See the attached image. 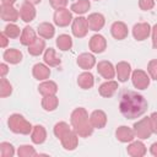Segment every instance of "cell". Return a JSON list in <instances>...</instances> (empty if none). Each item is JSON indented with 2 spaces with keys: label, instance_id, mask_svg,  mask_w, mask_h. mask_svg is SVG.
Segmentation results:
<instances>
[{
  "label": "cell",
  "instance_id": "obj_1",
  "mask_svg": "<svg viewBox=\"0 0 157 157\" xmlns=\"http://www.w3.org/2000/svg\"><path fill=\"white\" fill-rule=\"evenodd\" d=\"M148 103L142 94L134 91H126L121 94L119 102V110L126 119H136L147 110Z\"/></svg>",
  "mask_w": 157,
  "mask_h": 157
},
{
  "label": "cell",
  "instance_id": "obj_2",
  "mask_svg": "<svg viewBox=\"0 0 157 157\" xmlns=\"http://www.w3.org/2000/svg\"><path fill=\"white\" fill-rule=\"evenodd\" d=\"M70 121H71L74 130L77 132L80 137H88L92 135L94 128L92 126L90 118H88V113L85 108L78 107L74 109L70 115Z\"/></svg>",
  "mask_w": 157,
  "mask_h": 157
},
{
  "label": "cell",
  "instance_id": "obj_3",
  "mask_svg": "<svg viewBox=\"0 0 157 157\" xmlns=\"http://www.w3.org/2000/svg\"><path fill=\"white\" fill-rule=\"evenodd\" d=\"M7 126L9 129L15 132V134H21V135H28L31 134L33 126L32 124L26 120V118L18 113H15V114H11L7 119Z\"/></svg>",
  "mask_w": 157,
  "mask_h": 157
},
{
  "label": "cell",
  "instance_id": "obj_4",
  "mask_svg": "<svg viewBox=\"0 0 157 157\" xmlns=\"http://www.w3.org/2000/svg\"><path fill=\"white\" fill-rule=\"evenodd\" d=\"M134 132H135V136L140 140H146V139L151 137L153 131H152L150 117H145V118L137 120L134 124Z\"/></svg>",
  "mask_w": 157,
  "mask_h": 157
},
{
  "label": "cell",
  "instance_id": "obj_5",
  "mask_svg": "<svg viewBox=\"0 0 157 157\" xmlns=\"http://www.w3.org/2000/svg\"><path fill=\"white\" fill-rule=\"evenodd\" d=\"M150 81H151L150 75L141 69H136L131 72V82L134 87L137 90H146L150 86Z\"/></svg>",
  "mask_w": 157,
  "mask_h": 157
},
{
  "label": "cell",
  "instance_id": "obj_6",
  "mask_svg": "<svg viewBox=\"0 0 157 157\" xmlns=\"http://www.w3.org/2000/svg\"><path fill=\"white\" fill-rule=\"evenodd\" d=\"M88 23H87V18H85L83 16H78L76 18L72 20V25H71V32L76 38H83L86 37L87 32H88Z\"/></svg>",
  "mask_w": 157,
  "mask_h": 157
},
{
  "label": "cell",
  "instance_id": "obj_7",
  "mask_svg": "<svg viewBox=\"0 0 157 157\" xmlns=\"http://www.w3.org/2000/svg\"><path fill=\"white\" fill-rule=\"evenodd\" d=\"M72 12L67 10L66 7L64 9H58L54 13V23L59 27H66L72 22Z\"/></svg>",
  "mask_w": 157,
  "mask_h": 157
},
{
  "label": "cell",
  "instance_id": "obj_8",
  "mask_svg": "<svg viewBox=\"0 0 157 157\" xmlns=\"http://www.w3.org/2000/svg\"><path fill=\"white\" fill-rule=\"evenodd\" d=\"M60 142H61V146L66 150V151H74L77 145H78V135L77 132L72 129H70L61 139H60Z\"/></svg>",
  "mask_w": 157,
  "mask_h": 157
},
{
  "label": "cell",
  "instance_id": "obj_9",
  "mask_svg": "<svg viewBox=\"0 0 157 157\" xmlns=\"http://www.w3.org/2000/svg\"><path fill=\"white\" fill-rule=\"evenodd\" d=\"M151 29L152 27L150 26V23L147 22H139L136 25H134L132 27V36L136 40H145L148 38V36L151 34Z\"/></svg>",
  "mask_w": 157,
  "mask_h": 157
},
{
  "label": "cell",
  "instance_id": "obj_10",
  "mask_svg": "<svg viewBox=\"0 0 157 157\" xmlns=\"http://www.w3.org/2000/svg\"><path fill=\"white\" fill-rule=\"evenodd\" d=\"M88 47H90V50L92 53L101 54L107 48V40L102 34H94L91 37V39L88 42Z\"/></svg>",
  "mask_w": 157,
  "mask_h": 157
},
{
  "label": "cell",
  "instance_id": "obj_11",
  "mask_svg": "<svg viewBox=\"0 0 157 157\" xmlns=\"http://www.w3.org/2000/svg\"><path fill=\"white\" fill-rule=\"evenodd\" d=\"M97 71L98 74L105 78V80H112L115 76V67L113 66V64L108 60H102L97 64Z\"/></svg>",
  "mask_w": 157,
  "mask_h": 157
},
{
  "label": "cell",
  "instance_id": "obj_12",
  "mask_svg": "<svg viewBox=\"0 0 157 157\" xmlns=\"http://www.w3.org/2000/svg\"><path fill=\"white\" fill-rule=\"evenodd\" d=\"M1 20L6 22H16L20 17V11H17L13 5H1L0 7Z\"/></svg>",
  "mask_w": 157,
  "mask_h": 157
},
{
  "label": "cell",
  "instance_id": "obj_13",
  "mask_svg": "<svg viewBox=\"0 0 157 157\" xmlns=\"http://www.w3.org/2000/svg\"><path fill=\"white\" fill-rule=\"evenodd\" d=\"M87 23H88V28L91 31H94V32H98L101 31L103 27H104V23H105V18L102 13L99 12H93L91 15H88L87 17Z\"/></svg>",
  "mask_w": 157,
  "mask_h": 157
},
{
  "label": "cell",
  "instance_id": "obj_14",
  "mask_svg": "<svg viewBox=\"0 0 157 157\" xmlns=\"http://www.w3.org/2000/svg\"><path fill=\"white\" fill-rule=\"evenodd\" d=\"M115 75L119 82H125L131 76V65L128 61H119L115 65Z\"/></svg>",
  "mask_w": 157,
  "mask_h": 157
},
{
  "label": "cell",
  "instance_id": "obj_15",
  "mask_svg": "<svg viewBox=\"0 0 157 157\" xmlns=\"http://www.w3.org/2000/svg\"><path fill=\"white\" fill-rule=\"evenodd\" d=\"M90 121L94 129H103L107 125V114L102 109H96L91 113Z\"/></svg>",
  "mask_w": 157,
  "mask_h": 157
},
{
  "label": "cell",
  "instance_id": "obj_16",
  "mask_svg": "<svg viewBox=\"0 0 157 157\" xmlns=\"http://www.w3.org/2000/svg\"><path fill=\"white\" fill-rule=\"evenodd\" d=\"M115 137H117L120 142H124V144L131 142V141H134V139H135L134 129H131V128H129V126H125V125H121V126H119V128L115 130Z\"/></svg>",
  "mask_w": 157,
  "mask_h": 157
},
{
  "label": "cell",
  "instance_id": "obj_17",
  "mask_svg": "<svg viewBox=\"0 0 157 157\" xmlns=\"http://www.w3.org/2000/svg\"><path fill=\"white\" fill-rule=\"evenodd\" d=\"M126 152L129 156L131 157H142L146 155L147 152V148L145 146V144L142 141H131L128 147H126Z\"/></svg>",
  "mask_w": 157,
  "mask_h": 157
},
{
  "label": "cell",
  "instance_id": "obj_18",
  "mask_svg": "<svg viewBox=\"0 0 157 157\" xmlns=\"http://www.w3.org/2000/svg\"><path fill=\"white\" fill-rule=\"evenodd\" d=\"M110 33H112V36H113L115 39L123 40V39H125V38L128 37L129 29H128V26H126L124 22L117 21V22H114V23L112 25V27H110Z\"/></svg>",
  "mask_w": 157,
  "mask_h": 157
},
{
  "label": "cell",
  "instance_id": "obj_19",
  "mask_svg": "<svg viewBox=\"0 0 157 157\" xmlns=\"http://www.w3.org/2000/svg\"><path fill=\"white\" fill-rule=\"evenodd\" d=\"M32 75H33V77L36 80L44 81V80H48L49 78V76H50V69H49V66L45 63L44 64L38 63V64H36L32 67Z\"/></svg>",
  "mask_w": 157,
  "mask_h": 157
},
{
  "label": "cell",
  "instance_id": "obj_20",
  "mask_svg": "<svg viewBox=\"0 0 157 157\" xmlns=\"http://www.w3.org/2000/svg\"><path fill=\"white\" fill-rule=\"evenodd\" d=\"M36 9H34V5L29 4V2H25L21 5L20 7V17L23 22L28 23V22H32L34 18H36Z\"/></svg>",
  "mask_w": 157,
  "mask_h": 157
},
{
  "label": "cell",
  "instance_id": "obj_21",
  "mask_svg": "<svg viewBox=\"0 0 157 157\" xmlns=\"http://www.w3.org/2000/svg\"><path fill=\"white\" fill-rule=\"evenodd\" d=\"M118 90V82L114 81V80H107L105 82H103L99 88H98V92L102 97L104 98H110L112 96H114V93L117 92Z\"/></svg>",
  "mask_w": 157,
  "mask_h": 157
},
{
  "label": "cell",
  "instance_id": "obj_22",
  "mask_svg": "<svg viewBox=\"0 0 157 157\" xmlns=\"http://www.w3.org/2000/svg\"><path fill=\"white\" fill-rule=\"evenodd\" d=\"M76 63H77V65H78L81 69H83V70H86V71H87V70L90 71V69H92V67L96 65V58H94V55L91 54V53H82V54H80V55L77 56Z\"/></svg>",
  "mask_w": 157,
  "mask_h": 157
},
{
  "label": "cell",
  "instance_id": "obj_23",
  "mask_svg": "<svg viewBox=\"0 0 157 157\" xmlns=\"http://www.w3.org/2000/svg\"><path fill=\"white\" fill-rule=\"evenodd\" d=\"M47 139V130L43 125H34L31 131V140L36 145H40Z\"/></svg>",
  "mask_w": 157,
  "mask_h": 157
},
{
  "label": "cell",
  "instance_id": "obj_24",
  "mask_svg": "<svg viewBox=\"0 0 157 157\" xmlns=\"http://www.w3.org/2000/svg\"><path fill=\"white\" fill-rule=\"evenodd\" d=\"M2 58H4V60H5L6 63L16 65V64L21 63V60H22L23 55H22V53H21L18 49H13V48H10V49H6V50L4 52V54H2Z\"/></svg>",
  "mask_w": 157,
  "mask_h": 157
},
{
  "label": "cell",
  "instance_id": "obj_25",
  "mask_svg": "<svg viewBox=\"0 0 157 157\" xmlns=\"http://www.w3.org/2000/svg\"><path fill=\"white\" fill-rule=\"evenodd\" d=\"M38 92H39L42 96L56 94V92H58V85H56L54 81L44 80L42 83H39V86H38Z\"/></svg>",
  "mask_w": 157,
  "mask_h": 157
},
{
  "label": "cell",
  "instance_id": "obj_26",
  "mask_svg": "<svg viewBox=\"0 0 157 157\" xmlns=\"http://www.w3.org/2000/svg\"><path fill=\"white\" fill-rule=\"evenodd\" d=\"M77 85L82 90H90L94 85V77L90 71H85L78 75L77 77Z\"/></svg>",
  "mask_w": 157,
  "mask_h": 157
},
{
  "label": "cell",
  "instance_id": "obj_27",
  "mask_svg": "<svg viewBox=\"0 0 157 157\" xmlns=\"http://www.w3.org/2000/svg\"><path fill=\"white\" fill-rule=\"evenodd\" d=\"M36 39H37V36H36L34 29H33L32 27H29V26H26V27L22 29V33H21V36H20V42H21V44L28 47V45H31Z\"/></svg>",
  "mask_w": 157,
  "mask_h": 157
},
{
  "label": "cell",
  "instance_id": "obj_28",
  "mask_svg": "<svg viewBox=\"0 0 157 157\" xmlns=\"http://www.w3.org/2000/svg\"><path fill=\"white\" fill-rule=\"evenodd\" d=\"M38 34L44 39H50L55 34V28L50 22H42L38 26Z\"/></svg>",
  "mask_w": 157,
  "mask_h": 157
},
{
  "label": "cell",
  "instance_id": "obj_29",
  "mask_svg": "<svg viewBox=\"0 0 157 157\" xmlns=\"http://www.w3.org/2000/svg\"><path fill=\"white\" fill-rule=\"evenodd\" d=\"M43 60L48 66H58L60 65L61 60L60 58L56 55V52L53 48H48L44 50V55H43Z\"/></svg>",
  "mask_w": 157,
  "mask_h": 157
},
{
  "label": "cell",
  "instance_id": "obj_30",
  "mask_svg": "<svg viewBox=\"0 0 157 157\" xmlns=\"http://www.w3.org/2000/svg\"><path fill=\"white\" fill-rule=\"evenodd\" d=\"M59 105V98L55 94L52 96H43L42 98V108L45 112H53Z\"/></svg>",
  "mask_w": 157,
  "mask_h": 157
},
{
  "label": "cell",
  "instance_id": "obj_31",
  "mask_svg": "<svg viewBox=\"0 0 157 157\" xmlns=\"http://www.w3.org/2000/svg\"><path fill=\"white\" fill-rule=\"evenodd\" d=\"M27 50L33 56L40 55L45 50V40H44V38H42V37L40 38H37L31 45H28V49Z\"/></svg>",
  "mask_w": 157,
  "mask_h": 157
},
{
  "label": "cell",
  "instance_id": "obj_32",
  "mask_svg": "<svg viewBox=\"0 0 157 157\" xmlns=\"http://www.w3.org/2000/svg\"><path fill=\"white\" fill-rule=\"evenodd\" d=\"M55 43H56V47L60 50H63V52L70 50L72 48V38L69 34H60V36H58Z\"/></svg>",
  "mask_w": 157,
  "mask_h": 157
},
{
  "label": "cell",
  "instance_id": "obj_33",
  "mask_svg": "<svg viewBox=\"0 0 157 157\" xmlns=\"http://www.w3.org/2000/svg\"><path fill=\"white\" fill-rule=\"evenodd\" d=\"M90 7H91L90 0H77L71 5V11L77 15H83L90 10Z\"/></svg>",
  "mask_w": 157,
  "mask_h": 157
},
{
  "label": "cell",
  "instance_id": "obj_34",
  "mask_svg": "<svg viewBox=\"0 0 157 157\" xmlns=\"http://www.w3.org/2000/svg\"><path fill=\"white\" fill-rule=\"evenodd\" d=\"M4 32H5V34H6L9 38H11V39L18 38V37L21 36V33H22V31L20 29V27H18L17 25H15V23H9V25L5 27Z\"/></svg>",
  "mask_w": 157,
  "mask_h": 157
},
{
  "label": "cell",
  "instance_id": "obj_35",
  "mask_svg": "<svg viewBox=\"0 0 157 157\" xmlns=\"http://www.w3.org/2000/svg\"><path fill=\"white\" fill-rule=\"evenodd\" d=\"M69 130H70V126H69V124L65 123V121H59V123H56V124L54 125V129H53L54 135H55L59 140H60Z\"/></svg>",
  "mask_w": 157,
  "mask_h": 157
},
{
  "label": "cell",
  "instance_id": "obj_36",
  "mask_svg": "<svg viewBox=\"0 0 157 157\" xmlns=\"http://www.w3.org/2000/svg\"><path fill=\"white\" fill-rule=\"evenodd\" d=\"M11 93H12V85L5 77H1V80H0V97L5 98V97H9Z\"/></svg>",
  "mask_w": 157,
  "mask_h": 157
},
{
  "label": "cell",
  "instance_id": "obj_37",
  "mask_svg": "<svg viewBox=\"0 0 157 157\" xmlns=\"http://www.w3.org/2000/svg\"><path fill=\"white\" fill-rule=\"evenodd\" d=\"M17 156L18 157H34L37 156V152L33 146L31 145H22L17 150Z\"/></svg>",
  "mask_w": 157,
  "mask_h": 157
},
{
  "label": "cell",
  "instance_id": "obj_38",
  "mask_svg": "<svg viewBox=\"0 0 157 157\" xmlns=\"http://www.w3.org/2000/svg\"><path fill=\"white\" fill-rule=\"evenodd\" d=\"M0 155L1 157H12L15 155V147L10 142H1L0 144Z\"/></svg>",
  "mask_w": 157,
  "mask_h": 157
},
{
  "label": "cell",
  "instance_id": "obj_39",
  "mask_svg": "<svg viewBox=\"0 0 157 157\" xmlns=\"http://www.w3.org/2000/svg\"><path fill=\"white\" fill-rule=\"evenodd\" d=\"M147 72L152 80H157V59H152L148 61Z\"/></svg>",
  "mask_w": 157,
  "mask_h": 157
},
{
  "label": "cell",
  "instance_id": "obj_40",
  "mask_svg": "<svg viewBox=\"0 0 157 157\" xmlns=\"http://www.w3.org/2000/svg\"><path fill=\"white\" fill-rule=\"evenodd\" d=\"M155 6V0H139V7L144 11H148L153 9Z\"/></svg>",
  "mask_w": 157,
  "mask_h": 157
},
{
  "label": "cell",
  "instance_id": "obj_41",
  "mask_svg": "<svg viewBox=\"0 0 157 157\" xmlns=\"http://www.w3.org/2000/svg\"><path fill=\"white\" fill-rule=\"evenodd\" d=\"M67 1H69V0H49L50 6H52L53 9H55V10H58V9H64V7L67 5Z\"/></svg>",
  "mask_w": 157,
  "mask_h": 157
},
{
  "label": "cell",
  "instance_id": "obj_42",
  "mask_svg": "<svg viewBox=\"0 0 157 157\" xmlns=\"http://www.w3.org/2000/svg\"><path fill=\"white\" fill-rule=\"evenodd\" d=\"M150 121H151V126H152L153 134H157V112H153L150 115Z\"/></svg>",
  "mask_w": 157,
  "mask_h": 157
},
{
  "label": "cell",
  "instance_id": "obj_43",
  "mask_svg": "<svg viewBox=\"0 0 157 157\" xmlns=\"http://www.w3.org/2000/svg\"><path fill=\"white\" fill-rule=\"evenodd\" d=\"M151 36H152V47L157 49V23L152 27L151 29Z\"/></svg>",
  "mask_w": 157,
  "mask_h": 157
},
{
  "label": "cell",
  "instance_id": "obj_44",
  "mask_svg": "<svg viewBox=\"0 0 157 157\" xmlns=\"http://www.w3.org/2000/svg\"><path fill=\"white\" fill-rule=\"evenodd\" d=\"M9 37L5 34V32H1L0 33V47L1 48H6L7 47V43H9Z\"/></svg>",
  "mask_w": 157,
  "mask_h": 157
},
{
  "label": "cell",
  "instance_id": "obj_45",
  "mask_svg": "<svg viewBox=\"0 0 157 157\" xmlns=\"http://www.w3.org/2000/svg\"><path fill=\"white\" fill-rule=\"evenodd\" d=\"M7 72H9V66H7L5 63L0 64V76H1V77H5Z\"/></svg>",
  "mask_w": 157,
  "mask_h": 157
},
{
  "label": "cell",
  "instance_id": "obj_46",
  "mask_svg": "<svg viewBox=\"0 0 157 157\" xmlns=\"http://www.w3.org/2000/svg\"><path fill=\"white\" fill-rule=\"evenodd\" d=\"M150 152L152 156L157 157V142H153L151 146H150Z\"/></svg>",
  "mask_w": 157,
  "mask_h": 157
},
{
  "label": "cell",
  "instance_id": "obj_47",
  "mask_svg": "<svg viewBox=\"0 0 157 157\" xmlns=\"http://www.w3.org/2000/svg\"><path fill=\"white\" fill-rule=\"evenodd\" d=\"M16 0H1V5H13Z\"/></svg>",
  "mask_w": 157,
  "mask_h": 157
},
{
  "label": "cell",
  "instance_id": "obj_48",
  "mask_svg": "<svg viewBox=\"0 0 157 157\" xmlns=\"http://www.w3.org/2000/svg\"><path fill=\"white\" fill-rule=\"evenodd\" d=\"M40 1H42V0H26V2H29V4H32V5H38Z\"/></svg>",
  "mask_w": 157,
  "mask_h": 157
},
{
  "label": "cell",
  "instance_id": "obj_49",
  "mask_svg": "<svg viewBox=\"0 0 157 157\" xmlns=\"http://www.w3.org/2000/svg\"><path fill=\"white\" fill-rule=\"evenodd\" d=\"M94 1H98V0H94Z\"/></svg>",
  "mask_w": 157,
  "mask_h": 157
}]
</instances>
